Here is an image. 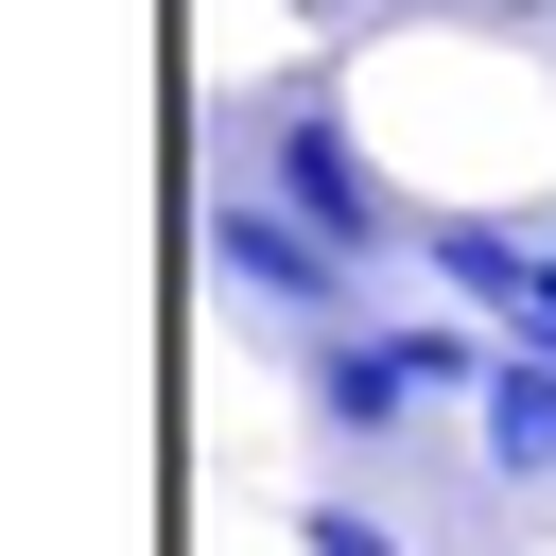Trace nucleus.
Listing matches in <instances>:
<instances>
[{"instance_id":"nucleus-1","label":"nucleus","mask_w":556,"mask_h":556,"mask_svg":"<svg viewBox=\"0 0 556 556\" xmlns=\"http://www.w3.org/2000/svg\"><path fill=\"white\" fill-rule=\"evenodd\" d=\"M208 278H226L261 330H295V348H313V330H348V243H330V226H295L278 191H226V208H208Z\"/></svg>"},{"instance_id":"nucleus-6","label":"nucleus","mask_w":556,"mask_h":556,"mask_svg":"<svg viewBox=\"0 0 556 556\" xmlns=\"http://www.w3.org/2000/svg\"><path fill=\"white\" fill-rule=\"evenodd\" d=\"M539 330H556V226H539ZM539 330H521V348H539Z\"/></svg>"},{"instance_id":"nucleus-2","label":"nucleus","mask_w":556,"mask_h":556,"mask_svg":"<svg viewBox=\"0 0 556 556\" xmlns=\"http://www.w3.org/2000/svg\"><path fill=\"white\" fill-rule=\"evenodd\" d=\"M243 139H261V191H278L295 226H330L348 261H382V243H417V226H400V191L365 174V139H348L330 104H261Z\"/></svg>"},{"instance_id":"nucleus-5","label":"nucleus","mask_w":556,"mask_h":556,"mask_svg":"<svg viewBox=\"0 0 556 556\" xmlns=\"http://www.w3.org/2000/svg\"><path fill=\"white\" fill-rule=\"evenodd\" d=\"M295 539H313V556H400V521H365V504H313Z\"/></svg>"},{"instance_id":"nucleus-4","label":"nucleus","mask_w":556,"mask_h":556,"mask_svg":"<svg viewBox=\"0 0 556 556\" xmlns=\"http://www.w3.org/2000/svg\"><path fill=\"white\" fill-rule=\"evenodd\" d=\"M486 469H504V486L556 469V348H504V365H486Z\"/></svg>"},{"instance_id":"nucleus-3","label":"nucleus","mask_w":556,"mask_h":556,"mask_svg":"<svg viewBox=\"0 0 556 556\" xmlns=\"http://www.w3.org/2000/svg\"><path fill=\"white\" fill-rule=\"evenodd\" d=\"M417 261L486 313V330H539V226H486V208H434L417 226Z\"/></svg>"}]
</instances>
